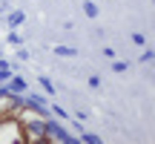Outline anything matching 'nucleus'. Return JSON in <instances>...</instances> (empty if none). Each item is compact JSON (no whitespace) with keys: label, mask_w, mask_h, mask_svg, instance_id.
<instances>
[{"label":"nucleus","mask_w":155,"mask_h":144,"mask_svg":"<svg viewBox=\"0 0 155 144\" xmlns=\"http://www.w3.org/2000/svg\"><path fill=\"white\" fill-rule=\"evenodd\" d=\"M49 112H52L55 118H61V121H63V118L69 121V110H63V107H58V104H49Z\"/></svg>","instance_id":"6e6552de"},{"label":"nucleus","mask_w":155,"mask_h":144,"mask_svg":"<svg viewBox=\"0 0 155 144\" xmlns=\"http://www.w3.org/2000/svg\"><path fill=\"white\" fill-rule=\"evenodd\" d=\"M0 58H3V55H0Z\"/></svg>","instance_id":"6ab92c4d"},{"label":"nucleus","mask_w":155,"mask_h":144,"mask_svg":"<svg viewBox=\"0 0 155 144\" xmlns=\"http://www.w3.org/2000/svg\"><path fill=\"white\" fill-rule=\"evenodd\" d=\"M152 61V49H144V55H141V63H150Z\"/></svg>","instance_id":"2eb2a0df"},{"label":"nucleus","mask_w":155,"mask_h":144,"mask_svg":"<svg viewBox=\"0 0 155 144\" xmlns=\"http://www.w3.org/2000/svg\"><path fill=\"white\" fill-rule=\"evenodd\" d=\"M132 43H135V46H144V43H147V38H144L141 32H135V35H132Z\"/></svg>","instance_id":"4468645a"},{"label":"nucleus","mask_w":155,"mask_h":144,"mask_svg":"<svg viewBox=\"0 0 155 144\" xmlns=\"http://www.w3.org/2000/svg\"><path fill=\"white\" fill-rule=\"evenodd\" d=\"M89 87H92V89H95V87H101V78H98V75H92V78H89Z\"/></svg>","instance_id":"a211bd4d"},{"label":"nucleus","mask_w":155,"mask_h":144,"mask_svg":"<svg viewBox=\"0 0 155 144\" xmlns=\"http://www.w3.org/2000/svg\"><path fill=\"white\" fill-rule=\"evenodd\" d=\"M55 55H58V58H75L78 49H75V46H63V43H61V46H55Z\"/></svg>","instance_id":"423d86ee"},{"label":"nucleus","mask_w":155,"mask_h":144,"mask_svg":"<svg viewBox=\"0 0 155 144\" xmlns=\"http://www.w3.org/2000/svg\"><path fill=\"white\" fill-rule=\"evenodd\" d=\"M23 20H26V15H23L20 9L9 12V17H6V23H9V29H17V26H23Z\"/></svg>","instance_id":"39448f33"},{"label":"nucleus","mask_w":155,"mask_h":144,"mask_svg":"<svg viewBox=\"0 0 155 144\" xmlns=\"http://www.w3.org/2000/svg\"><path fill=\"white\" fill-rule=\"evenodd\" d=\"M23 104L29 107V110H35V112H40V115H52L49 112V104H46V98L43 95H38V92H32V95H23Z\"/></svg>","instance_id":"7ed1b4c3"},{"label":"nucleus","mask_w":155,"mask_h":144,"mask_svg":"<svg viewBox=\"0 0 155 144\" xmlns=\"http://www.w3.org/2000/svg\"><path fill=\"white\" fill-rule=\"evenodd\" d=\"M38 81H40V87H43V92H46V95H52V92H55V84H52V78H46V75H40Z\"/></svg>","instance_id":"9d476101"},{"label":"nucleus","mask_w":155,"mask_h":144,"mask_svg":"<svg viewBox=\"0 0 155 144\" xmlns=\"http://www.w3.org/2000/svg\"><path fill=\"white\" fill-rule=\"evenodd\" d=\"M78 141H81V144H101V135L98 133H83V130H81Z\"/></svg>","instance_id":"0eeeda50"},{"label":"nucleus","mask_w":155,"mask_h":144,"mask_svg":"<svg viewBox=\"0 0 155 144\" xmlns=\"http://www.w3.org/2000/svg\"><path fill=\"white\" fill-rule=\"evenodd\" d=\"M83 15H86V17H98V3H92V0H83Z\"/></svg>","instance_id":"1a4fd4ad"},{"label":"nucleus","mask_w":155,"mask_h":144,"mask_svg":"<svg viewBox=\"0 0 155 144\" xmlns=\"http://www.w3.org/2000/svg\"><path fill=\"white\" fill-rule=\"evenodd\" d=\"M0 144H23V124L15 115L0 118Z\"/></svg>","instance_id":"f03ea898"},{"label":"nucleus","mask_w":155,"mask_h":144,"mask_svg":"<svg viewBox=\"0 0 155 144\" xmlns=\"http://www.w3.org/2000/svg\"><path fill=\"white\" fill-rule=\"evenodd\" d=\"M75 118H78V121H86L89 112H86V110H78V112H75Z\"/></svg>","instance_id":"f3484780"},{"label":"nucleus","mask_w":155,"mask_h":144,"mask_svg":"<svg viewBox=\"0 0 155 144\" xmlns=\"http://www.w3.org/2000/svg\"><path fill=\"white\" fill-rule=\"evenodd\" d=\"M26 87H29V84H26V78H23V75H12L9 81H6V89L15 92V95H23V92H26Z\"/></svg>","instance_id":"20e7f679"},{"label":"nucleus","mask_w":155,"mask_h":144,"mask_svg":"<svg viewBox=\"0 0 155 144\" xmlns=\"http://www.w3.org/2000/svg\"><path fill=\"white\" fill-rule=\"evenodd\" d=\"M9 43H12V46H20V43H23V38L17 35V29H12V32H9Z\"/></svg>","instance_id":"9b49d317"},{"label":"nucleus","mask_w":155,"mask_h":144,"mask_svg":"<svg viewBox=\"0 0 155 144\" xmlns=\"http://www.w3.org/2000/svg\"><path fill=\"white\" fill-rule=\"evenodd\" d=\"M127 67H129L127 61H115L112 63V72H127Z\"/></svg>","instance_id":"ddd939ff"},{"label":"nucleus","mask_w":155,"mask_h":144,"mask_svg":"<svg viewBox=\"0 0 155 144\" xmlns=\"http://www.w3.org/2000/svg\"><path fill=\"white\" fill-rule=\"evenodd\" d=\"M12 78V67H0V84H6Z\"/></svg>","instance_id":"f8f14e48"},{"label":"nucleus","mask_w":155,"mask_h":144,"mask_svg":"<svg viewBox=\"0 0 155 144\" xmlns=\"http://www.w3.org/2000/svg\"><path fill=\"white\" fill-rule=\"evenodd\" d=\"M43 141H55V144H78V135H69L66 127L61 124V118H43Z\"/></svg>","instance_id":"f257e3e1"},{"label":"nucleus","mask_w":155,"mask_h":144,"mask_svg":"<svg viewBox=\"0 0 155 144\" xmlns=\"http://www.w3.org/2000/svg\"><path fill=\"white\" fill-rule=\"evenodd\" d=\"M17 61H29V52L20 49V46H17Z\"/></svg>","instance_id":"dca6fc26"}]
</instances>
